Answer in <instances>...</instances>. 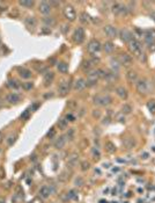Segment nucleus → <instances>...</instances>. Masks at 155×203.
Returning a JSON list of instances; mask_svg holds the SVG:
<instances>
[{
	"label": "nucleus",
	"mask_w": 155,
	"mask_h": 203,
	"mask_svg": "<svg viewBox=\"0 0 155 203\" xmlns=\"http://www.w3.org/2000/svg\"><path fill=\"white\" fill-rule=\"evenodd\" d=\"M93 100H94V103L97 106H109L112 103V98L108 94H97Z\"/></svg>",
	"instance_id": "1"
},
{
	"label": "nucleus",
	"mask_w": 155,
	"mask_h": 203,
	"mask_svg": "<svg viewBox=\"0 0 155 203\" xmlns=\"http://www.w3.org/2000/svg\"><path fill=\"white\" fill-rule=\"evenodd\" d=\"M129 50L137 57H139L141 53H142V46H141V43L139 41L134 40L133 38L132 41L129 42Z\"/></svg>",
	"instance_id": "2"
},
{
	"label": "nucleus",
	"mask_w": 155,
	"mask_h": 203,
	"mask_svg": "<svg viewBox=\"0 0 155 203\" xmlns=\"http://www.w3.org/2000/svg\"><path fill=\"white\" fill-rule=\"evenodd\" d=\"M63 13H64V16L68 21H74L76 19V12H75L73 6H71V5L65 6V8L63 9Z\"/></svg>",
	"instance_id": "3"
},
{
	"label": "nucleus",
	"mask_w": 155,
	"mask_h": 203,
	"mask_svg": "<svg viewBox=\"0 0 155 203\" xmlns=\"http://www.w3.org/2000/svg\"><path fill=\"white\" fill-rule=\"evenodd\" d=\"M135 88H137V92H138L139 94H142V95L147 94L148 90H149L147 80H146V79H140V80H138V81H137Z\"/></svg>",
	"instance_id": "4"
},
{
	"label": "nucleus",
	"mask_w": 155,
	"mask_h": 203,
	"mask_svg": "<svg viewBox=\"0 0 155 203\" xmlns=\"http://www.w3.org/2000/svg\"><path fill=\"white\" fill-rule=\"evenodd\" d=\"M118 62L123 66H131L132 65V57L129 53L122 52L118 55Z\"/></svg>",
	"instance_id": "5"
},
{
	"label": "nucleus",
	"mask_w": 155,
	"mask_h": 203,
	"mask_svg": "<svg viewBox=\"0 0 155 203\" xmlns=\"http://www.w3.org/2000/svg\"><path fill=\"white\" fill-rule=\"evenodd\" d=\"M71 90V81L70 80H64L61 81L58 87V93L60 97H65L66 94H68V92Z\"/></svg>",
	"instance_id": "6"
},
{
	"label": "nucleus",
	"mask_w": 155,
	"mask_h": 203,
	"mask_svg": "<svg viewBox=\"0 0 155 203\" xmlns=\"http://www.w3.org/2000/svg\"><path fill=\"white\" fill-rule=\"evenodd\" d=\"M85 37H86V34H85V30L83 28H78V29L74 31L73 34V41L75 43H82L85 41Z\"/></svg>",
	"instance_id": "7"
},
{
	"label": "nucleus",
	"mask_w": 155,
	"mask_h": 203,
	"mask_svg": "<svg viewBox=\"0 0 155 203\" xmlns=\"http://www.w3.org/2000/svg\"><path fill=\"white\" fill-rule=\"evenodd\" d=\"M101 48H102V45H101V43L97 40H91L88 43V45H87V49H88V51L90 53L98 52L101 50Z\"/></svg>",
	"instance_id": "8"
},
{
	"label": "nucleus",
	"mask_w": 155,
	"mask_h": 203,
	"mask_svg": "<svg viewBox=\"0 0 155 203\" xmlns=\"http://www.w3.org/2000/svg\"><path fill=\"white\" fill-rule=\"evenodd\" d=\"M97 80H98V77H97L96 71H89L88 78L86 80V86H94L97 84Z\"/></svg>",
	"instance_id": "9"
},
{
	"label": "nucleus",
	"mask_w": 155,
	"mask_h": 203,
	"mask_svg": "<svg viewBox=\"0 0 155 203\" xmlns=\"http://www.w3.org/2000/svg\"><path fill=\"white\" fill-rule=\"evenodd\" d=\"M126 11H127V8H126L125 6H123L122 4H119V2L113 4V6H112V12H113L116 15L126 14Z\"/></svg>",
	"instance_id": "10"
},
{
	"label": "nucleus",
	"mask_w": 155,
	"mask_h": 203,
	"mask_svg": "<svg viewBox=\"0 0 155 203\" xmlns=\"http://www.w3.org/2000/svg\"><path fill=\"white\" fill-rule=\"evenodd\" d=\"M119 36H120V40L122 41H124L126 43H129L130 41H132L133 40V36L132 34H131V31H129L127 29H122L119 31Z\"/></svg>",
	"instance_id": "11"
},
{
	"label": "nucleus",
	"mask_w": 155,
	"mask_h": 203,
	"mask_svg": "<svg viewBox=\"0 0 155 203\" xmlns=\"http://www.w3.org/2000/svg\"><path fill=\"white\" fill-rule=\"evenodd\" d=\"M104 33H105V35L108 36V37H110V38H113V37H116L117 36V29H116V27H113V26H105L104 27Z\"/></svg>",
	"instance_id": "12"
},
{
	"label": "nucleus",
	"mask_w": 155,
	"mask_h": 203,
	"mask_svg": "<svg viewBox=\"0 0 155 203\" xmlns=\"http://www.w3.org/2000/svg\"><path fill=\"white\" fill-rule=\"evenodd\" d=\"M39 12L42 13V14H49L50 12H51V4H49L48 1H42L41 4H39Z\"/></svg>",
	"instance_id": "13"
},
{
	"label": "nucleus",
	"mask_w": 155,
	"mask_h": 203,
	"mask_svg": "<svg viewBox=\"0 0 155 203\" xmlns=\"http://www.w3.org/2000/svg\"><path fill=\"white\" fill-rule=\"evenodd\" d=\"M6 100H7L9 103L16 105V103H19V102H20L21 97H20L19 94H16V93H9L7 97H6Z\"/></svg>",
	"instance_id": "14"
},
{
	"label": "nucleus",
	"mask_w": 155,
	"mask_h": 203,
	"mask_svg": "<svg viewBox=\"0 0 155 203\" xmlns=\"http://www.w3.org/2000/svg\"><path fill=\"white\" fill-rule=\"evenodd\" d=\"M78 161H79V156L73 153L71 157H68V159H67V167L73 168V167L78 165Z\"/></svg>",
	"instance_id": "15"
},
{
	"label": "nucleus",
	"mask_w": 155,
	"mask_h": 203,
	"mask_svg": "<svg viewBox=\"0 0 155 203\" xmlns=\"http://www.w3.org/2000/svg\"><path fill=\"white\" fill-rule=\"evenodd\" d=\"M86 87V80L85 79H76L75 81H74V85H73V88L74 90H82L83 88Z\"/></svg>",
	"instance_id": "16"
},
{
	"label": "nucleus",
	"mask_w": 155,
	"mask_h": 203,
	"mask_svg": "<svg viewBox=\"0 0 155 203\" xmlns=\"http://www.w3.org/2000/svg\"><path fill=\"white\" fill-rule=\"evenodd\" d=\"M71 174H72V172L68 171V168H67V170H64V171L59 174L58 179H59V181H61V182H66V181H68L71 179Z\"/></svg>",
	"instance_id": "17"
},
{
	"label": "nucleus",
	"mask_w": 155,
	"mask_h": 203,
	"mask_svg": "<svg viewBox=\"0 0 155 203\" xmlns=\"http://www.w3.org/2000/svg\"><path fill=\"white\" fill-rule=\"evenodd\" d=\"M65 144H66V137L65 136H60L59 138H57L56 142H54V147L60 150V149H63L65 146Z\"/></svg>",
	"instance_id": "18"
},
{
	"label": "nucleus",
	"mask_w": 155,
	"mask_h": 203,
	"mask_svg": "<svg viewBox=\"0 0 155 203\" xmlns=\"http://www.w3.org/2000/svg\"><path fill=\"white\" fill-rule=\"evenodd\" d=\"M116 93H117V95H118L120 99H123V100H126L127 97H129V93H127V90L126 88H124L123 86H119L116 88Z\"/></svg>",
	"instance_id": "19"
},
{
	"label": "nucleus",
	"mask_w": 155,
	"mask_h": 203,
	"mask_svg": "<svg viewBox=\"0 0 155 203\" xmlns=\"http://www.w3.org/2000/svg\"><path fill=\"white\" fill-rule=\"evenodd\" d=\"M126 79H127L130 83H134V81L138 79V73H137V71H134V70H129L127 73H126Z\"/></svg>",
	"instance_id": "20"
},
{
	"label": "nucleus",
	"mask_w": 155,
	"mask_h": 203,
	"mask_svg": "<svg viewBox=\"0 0 155 203\" xmlns=\"http://www.w3.org/2000/svg\"><path fill=\"white\" fill-rule=\"evenodd\" d=\"M52 193V190L50 187H48V186H43L42 188L39 189V196L41 197H43V198H48L50 194Z\"/></svg>",
	"instance_id": "21"
},
{
	"label": "nucleus",
	"mask_w": 155,
	"mask_h": 203,
	"mask_svg": "<svg viewBox=\"0 0 155 203\" xmlns=\"http://www.w3.org/2000/svg\"><path fill=\"white\" fill-rule=\"evenodd\" d=\"M19 75H20V77L21 78H23V79H29V78H31V71L30 70H28V68H19Z\"/></svg>",
	"instance_id": "22"
},
{
	"label": "nucleus",
	"mask_w": 155,
	"mask_h": 203,
	"mask_svg": "<svg viewBox=\"0 0 155 203\" xmlns=\"http://www.w3.org/2000/svg\"><path fill=\"white\" fill-rule=\"evenodd\" d=\"M53 79H54V73H53V72L50 71V72L44 73V79H43V81H44L45 86H49V85L53 81Z\"/></svg>",
	"instance_id": "23"
},
{
	"label": "nucleus",
	"mask_w": 155,
	"mask_h": 203,
	"mask_svg": "<svg viewBox=\"0 0 155 203\" xmlns=\"http://www.w3.org/2000/svg\"><path fill=\"white\" fill-rule=\"evenodd\" d=\"M123 144L125 145V147H127V149H133L137 143H135V139L133 137H127V138H125L123 141Z\"/></svg>",
	"instance_id": "24"
},
{
	"label": "nucleus",
	"mask_w": 155,
	"mask_h": 203,
	"mask_svg": "<svg viewBox=\"0 0 155 203\" xmlns=\"http://www.w3.org/2000/svg\"><path fill=\"white\" fill-rule=\"evenodd\" d=\"M24 23H26V26H27L28 28H35L37 24V21L34 16H28V17H26Z\"/></svg>",
	"instance_id": "25"
},
{
	"label": "nucleus",
	"mask_w": 155,
	"mask_h": 203,
	"mask_svg": "<svg viewBox=\"0 0 155 203\" xmlns=\"http://www.w3.org/2000/svg\"><path fill=\"white\" fill-rule=\"evenodd\" d=\"M57 68L61 73H67L68 72V64L65 63V62H59L58 65H57Z\"/></svg>",
	"instance_id": "26"
},
{
	"label": "nucleus",
	"mask_w": 155,
	"mask_h": 203,
	"mask_svg": "<svg viewBox=\"0 0 155 203\" xmlns=\"http://www.w3.org/2000/svg\"><path fill=\"white\" fill-rule=\"evenodd\" d=\"M113 49H115V45H113V43H112V42H105V43L103 44L104 52L111 53L112 51H113Z\"/></svg>",
	"instance_id": "27"
},
{
	"label": "nucleus",
	"mask_w": 155,
	"mask_h": 203,
	"mask_svg": "<svg viewBox=\"0 0 155 203\" xmlns=\"http://www.w3.org/2000/svg\"><path fill=\"white\" fill-rule=\"evenodd\" d=\"M105 150L108 151L109 153H113V152L116 151V145L112 143V142L109 141V142L105 143Z\"/></svg>",
	"instance_id": "28"
},
{
	"label": "nucleus",
	"mask_w": 155,
	"mask_h": 203,
	"mask_svg": "<svg viewBox=\"0 0 155 203\" xmlns=\"http://www.w3.org/2000/svg\"><path fill=\"white\" fill-rule=\"evenodd\" d=\"M57 124H58L59 129H61V130H65L68 127V122H67L66 119H59V121L57 122Z\"/></svg>",
	"instance_id": "29"
},
{
	"label": "nucleus",
	"mask_w": 155,
	"mask_h": 203,
	"mask_svg": "<svg viewBox=\"0 0 155 203\" xmlns=\"http://www.w3.org/2000/svg\"><path fill=\"white\" fill-rule=\"evenodd\" d=\"M91 65H93V64H91V62H89V60H85V62L82 63L81 68L85 72H89V71H90V68H91Z\"/></svg>",
	"instance_id": "30"
},
{
	"label": "nucleus",
	"mask_w": 155,
	"mask_h": 203,
	"mask_svg": "<svg viewBox=\"0 0 155 203\" xmlns=\"http://www.w3.org/2000/svg\"><path fill=\"white\" fill-rule=\"evenodd\" d=\"M105 79L108 80V81H115L116 79H117V75H115V72H107V75H105Z\"/></svg>",
	"instance_id": "31"
},
{
	"label": "nucleus",
	"mask_w": 155,
	"mask_h": 203,
	"mask_svg": "<svg viewBox=\"0 0 155 203\" xmlns=\"http://www.w3.org/2000/svg\"><path fill=\"white\" fill-rule=\"evenodd\" d=\"M19 4H20L21 6H23V7H26V8H31L34 5H35V2H34V1H27V0L20 1Z\"/></svg>",
	"instance_id": "32"
},
{
	"label": "nucleus",
	"mask_w": 155,
	"mask_h": 203,
	"mask_svg": "<svg viewBox=\"0 0 155 203\" xmlns=\"http://www.w3.org/2000/svg\"><path fill=\"white\" fill-rule=\"evenodd\" d=\"M80 166H81V171L86 172V171H88L89 168H90V163L87 161V160H83V161L80 163Z\"/></svg>",
	"instance_id": "33"
},
{
	"label": "nucleus",
	"mask_w": 155,
	"mask_h": 203,
	"mask_svg": "<svg viewBox=\"0 0 155 203\" xmlns=\"http://www.w3.org/2000/svg\"><path fill=\"white\" fill-rule=\"evenodd\" d=\"M131 112H132V107H131V105H127V103L123 105V107H122V113L130 114Z\"/></svg>",
	"instance_id": "34"
},
{
	"label": "nucleus",
	"mask_w": 155,
	"mask_h": 203,
	"mask_svg": "<svg viewBox=\"0 0 155 203\" xmlns=\"http://www.w3.org/2000/svg\"><path fill=\"white\" fill-rule=\"evenodd\" d=\"M8 85H9L12 88H14V90L20 87V84L17 83V80H15V79H11V80L8 81Z\"/></svg>",
	"instance_id": "35"
},
{
	"label": "nucleus",
	"mask_w": 155,
	"mask_h": 203,
	"mask_svg": "<svg viewBox=\"0 0 155 203\" xmlns=\"http://www.w3.org/2000/svg\"><path fill=\"white\" fill-rule=\"evenodd\" d=\"M16 138H17V135H11V136H9V137H8V139H7L8 146H12V145L15 143Z\"/></svg>",
	"instance_id": "36"
},
{
	"label": "nucleus",
	"mask_w": 155,
	"mask_h": 203,
	"mask_svg": "<svg viewBox=\"0 0 155 203\" xmlns=\"http://www.w3.org/2000/svg\"><path fill=\"white\" fill-rule=\"evenodd\" d=\"M33 87H34V84L31 83V81H27V83L22 84V88L24 90H31Z\"/></svg>",
	"instance_id": "37"
},
{
	"label": "nucleus",
	"mask_w": 155,
	"mask_h": 203,
	"mask_svg": "<svg viewBox=\"0 0 155 203\" xmlns=\"http://www.w3.org/2000/svg\"><path fill=\"white\" fill-rule=\"evenodd\" d=\"M147 108L150 113H155V101H149L147 103Z\"/></svg>",
	"instance_id": "38"
},
{
	"label": "nucleus",
	"mask_w": 155,
	"mask_h": 203,
	"mask_svg": "<svg viewBox=\"0 0 155 203\" xmlns=\"http://www.w3.org/2000/svg\"><path fill=\"white\" fill-rule=\"evenodd\" d=\"M93 158L95 160H100V158H101V153L97 149H93Z\"/></svg>",
	"instance_id": "39"
},
{
	"label": "nucleus",
	"mask_w": 155,
	"mask_h": 203,
	"mask_svg": "<svg viewBox=\"0 0 155 203\" xmlns=\"http://www.w3.org/2000/svg\"><path fill=\"white\" fill-rule=\"evenodd\" d=\"M65 137H67V139H70V141H73V138H74V130L73 129H70V130H68V132H67V135L65 136Z\"/></svg>",
	"instance_id": "40"
},
{
	"label": "nucleus",
	"mask_w": 155,
	"mask_h": 203,
	"mask_svg": "<svg viewBox=\"0 0 155 203\" xmlns=\"http://www.w3.org/2000/svg\"><path fill=\"white\" fill-rule=\"evenodd\" d=\"M54 136H56V129L51 128L50 130H49V132L46 134V137H48V138H53Z\"/></svg>",
	"instance_id": "41"
},
{
	"label": "nucleus",
	"mask_w": 155,
	"mask_h": 203,
	"mask_svg": "<svg viewBox=\"0 0 155 203\" xmlns=\"http://www.w3.org/2000/svg\"><path fill=\"white\" fill-rule=\"evenodd\" d=\"M89 21V16H88V14L87 13H81V22H83V23H86V22H88Z\"/></svg>",
	"instance_id": "42"
},
{
	"label": "nucleus",
	"mask_w": 155,
	"mask_h": 203,
	"mask_svg": "<svg viewBox=\"0 0 155 203\" xmlns=\"http://www.w3.org/2000/svg\"><path fill=\"white\" fill-rule=\"evenodd\" d=\"M29 113H30V109H26V110H24V113L21 114V119H22V120L28 119V117H29Z\"/></svg>",
	"instance_id": "43"
},
{
	"label": "nucleus",
	"mask_w": 155,
	"mask_h": 203,
	"mask_svg": "<svg viewBox=\"0 0 155 203\" xmlns=\"http://www.w3.org/2000/svg\"><path fill=\"white\" fill-rule=\"evenodd\" d=\"M82 185H83V180H82L81 178H78V179L75 180V186H78V187H81Z\"/></svg>",
	"instance_id": "44"
},
{
	"label": "nucleus",
	"mask_w": 155,
	"mask_h": 203,
	"mask_svg": "<svg viewBox=\"0 0 155 203\" xmlns=\"http://www.w3.org/2000/svg\"><path fill=\"white\" fill-rule=\"evenodd\" d=\"M44 22L48 23V24H50V26H52V24L54 23V20H53L52 17H50V19H44Z\"/></svg>",
	"instance_id": "45"
},
{
	"label": "nucleus",
	"mask_w": 155,
	"mask_h": 203,
	"mask_svg": "<svg viewBox=\"0 0 155 203\" xmlns=\"http://www.w3.org/2000/svg\"><path fill=\"white\" fill-rule=\"evenodd\" d=\"M66 120H68V121H74L75 120V117H74L73 115H71V114H68L66 116Z\"/></svg>",
	"instance_id": "46"
},
{
	"label": "nucleus",
	"mask_w": 155,
	"mask_h": 203,
	"mask_svg": "<svg viewBox=\"0 0 155 203\" xmlns=\"http://www.w3.org/2000/svg\"><path fill=\"white\" fill-rule=\"evenodd\" d=\"M149 50H150V51H155V43L149 44Z\"/></svg>",
	"instance_id": "47"
},
{
	"label": "nucleus",
	"mask_w": 155,
	"mask_h": 203,
	"mask_svg": "<svg viewBox=\"0 0 155 203\" xmlns=\"http://www.w3.org/2000/svg\"><path fill=\"white\" fill-rule=\"evenodd\" d=\"M150 17H152L153 20H155V12H152V13H150Z\"/></svg>",
	"instance_id": "48"
},
{
	"label": "nucleus",
	"mask_w": 155,
	"mask_h": 203,
	"mask_svg": "<svg viewBox=\"0 0 155 203\" xmlns=\"http://www.w3.org/2000/svg\"><path fill=\"white\" fill-rule=\"evenodd\" d=\"M0 203H6V201L4 198H0Z\"/></svg>",
	"instance_id": "49"
},
{
	"label": "nucleus",
	"mask_w": 155,
	"mask_h": 203,
	"mask_svg": "<svg viewBox=\"0 0 155 203\" xmlns=\"http://www.w3.org/2000/svg\"><path fill=\"white\" fill-rule=\"evenodd\" d=\"M1 141H2V134L0 132V143H1Z\"/></svg>",
	"instance_id": "50"
}]
</instances>
